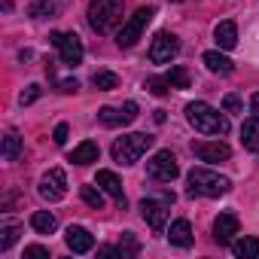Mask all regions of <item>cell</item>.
<instances>
[{
  "label": "cell",
  "instance_id": "cell-1",
  "mask_svg": "<svg viewBox=\"0 0 259 259\" xmlns=\"http://www.w3.org/2000/svg\"><path fill=\"white\" fill-rule=\"evenodd\" d=\"M186 119H189V125L195 128V132H201V135H220V138L229 135L226 113H220L217 107H210L204 101H192L186 107Z\"/></svg>",
  "mask_w": 259,
  "mask_h": 259
},
{
  "label": "cell",
  "instance_id": "cell-2",
  "mask_svg": "<svg viewBox=\"0 0 259 259\" xmlns=\"http://www.w3.org/2000/svg\"><path fill=\"white\" fill-rule=\"evenodd\" d=\"M186 180H189V198H195V195L220 198V195H226L232 189V180L229 177H223L217 171H207V168H192L186 174Z\"/></svg>",
  "mask_w": 259,
  "mask_h": 259
},
{
  "label": "cell",
  "instance_id": "cell-3",
  "mask_svg": "<svg viewBox=\"0 0 259 259\" xmlns=\"http://www.w3.org/2000/svg\"><path fill=\"white\" fill-rule=\"evenodd\" d=\"M122 0H92L89 4V25L98 34H110L119 22H122Z\"/></svg>",
  "mask_w": 259,
  "mask_h": 259
},
{
  "label": "cell",
  "instance_id": "cell-4",
  "mask_svg": "<svg viewBox=\"0 0 259 259\" xmlns=\"http://www.w3.org/2000/svg\"><path fill=\"white\" fill-rule=\"evenodd\" d=\"M153 141H156V138H150V135H125V138H116V144H113V159H116L119 165H135V162L153 147Z\"/></svg>",
  "mask_w": 259,
  "mask_h": 259
},
{
  "label": "cell",
  "instance_id": "cell-5",
  "mask_svg": "<svg viewBox=\"0 0 259 259\" xmlns=\"http://www.w3.org/2000/svg\"><path fill=\"white\" fill-rule=\"evenodd\" d=\"M153 16H156V7H141L132 19H128L125 25H122V31H119V37H116V43H119V49H132L138 40H141V34L147 31V25L153 22Z\"/></svg>",
  "mask_w": 259,
  "mask_h": 259
},
{
  "label": "cell",
  "instance_id": "cell-6",
  "mask_svg": "<svg viewBox=\"0 0 259 259\" xmlns=\"http://www.w3.org/2000/svg\"><path fill=\"white\" fill-rule=\"evenodd\" d=\"M174 204V192H162L159 198H144L141 201V217L147 220V226L150 229H165V223H168V207Z\"/></svg>",
  "mask_w": 259,
  "mask_h": 259
},
{
  "label": "cell",
  "instance_id": "cell-7",
  "mask_svg": "<svg viewBox=\"0 0 259 259\" xmlns=\"http://www.w3.org/2000/svg\"><path fill=\"white\" fill-rule=\"evenodd\" d=\"M147 174H150L153 180H159V183H171V180H177L180 165H177V159H174L171 150H159V153L147 162Z\"/></svg>",
  "mask_w": 259,
  "mask_h": 259
},
{
  "label": "cell",
  "instance_id": "cell-8",
  "mask_svg": "<svg viewBox=\"0 0 259 259\" xmlns=\"http://www.w3.org/2000/svg\"><path fill=\"white\" fill-rule=\"evenodd\" d=\"M37 192H40V198H46V201H61V198L67 195V174H64L61 168L46 171V174L40 177Z\"/></svg>",
  "mask_w": 259,
  "mask_h": 259
},
{
  "label": "cell",
  "instance_id": "cell-9",
  "mask_svg": "<svg viewBox=\"0 0 259 259\" xmlns=\"http://www.w3.org/2000/svg\"><path fill=\"white\" fill-rule=\"evenodd\" d=\"M177 52H180V40L174 34L162 31V34H156V40L150 46V61L153 64H168V61L177 58Z\"/></svg>",
  "mask_w": 259,
  "mask_h": 259
},
{
  "label": "cell",
  "instance_id": "cell-10",
  "mask_svg": "<svg viewBox=\"0 0 259 259\" xmlns=\"http://www.w3.org/2000/svg\"><path fill=\"white\" fill-rule=\"evenodd\" d=\"M52 46L58 49V55H61L64 64L76 67V64L82 61V40H79L73 31H70V34H52Z\"/></svg>",
  "mask_w": 259,
  "mask_h": 259
},
{
  "label": "cell",
  "instance_id": "cell-11",
  "mask_svg": "<svg viewBox=\"0 0 259 259\" xmlns=\"http://www.w3.org/2000/svg\"><path fill=\"white\" fill-rule=\"evenodd\" d=\"M98 119H101L104 125H110V128L132 125V122L138 119V104L128 101V104H122L119 110H116V107H101V110H98Z\"/></svg>",
  "mask_w": 259,
  "mask_h": 259
},
{
  "label": "cell",
  "instance_id": "cell-12",
  "mask_svg": "<svg viewBox=\"0 0 259 259\" xmlns=\"http://www.w3.org/2000/svg\"><path fill=\"white\" fill-rule=\"evenodd\" d=\"M192 153H195L201 162H226V159L232 156L229 144H223V141H195V144H192Z\"/></svg>",
  "mask_w": 259,
  "mask_h": 259
},
{
  "label": "cell",
  "instance_id": "cell-13",
  "mask_svg": "<svg viewBox=\"0 0 259 259\" xmlns=\"http://www.w3.org/2000/svg\"><path fill=\"white\" fill-rule=\"evenodd\" d=\"M238 235V217L235 213H220L213 220V241L217 244H232Z\"/></svg>",
  "mask_w": 259,
  "mask_h": 259
},
{
  "label": "cell",
  "instance_id": "cell-14",
  "mask_svg": "<svg viewBox=\"0 0 259 259\" xmlns=\"http://www.w3.org/2000/svg\"><path fill=\"white\" fill-rule=\"evenodd\" d=\"M95 183L107 192V195H113L116 198V204H119V210H125V195H122V180L113 174V171H98V177H95Z\"/></svg>",
  "mask_w": 259,
  "mask_h": 259
},
{
  "label": "cell",
  "instance_id": "cell-15",
  "mask_svg": "<svg viewBox=\"0 0 259 259\" xmlns=\"http://www.w3.org/2000/svg\"><path fill=\"white\" fill-rule=\"evenodd\" d=\"M64 241H67V247H70L73 253H89V250L95 247L92 232H89V229H82V226H70V229L64 232Z\"/></svg>",
  "mask_w": 259,
  "mask_h": 259
},
{
  "label": "cell",
  "instance_id": "cell-16",
  "mask_svg": "<svg viewBox=\"0 0 259 259\" xmlns=\"http://www.w3.org/2000/svg\"><path fill=\"white\" fill-rule=\"evenodd\" d=\"M67 7V0H37V4L28 7L31 19H58Z\"/></svg>",
  "mask_w": 259,
  "mask_h": 259
},
{
  "label": "cell",
  "instance_id": "cell-17",
  "mask_svg": "<svg viewBox=\"0 0 259 259\" xmlns=\"http://www.w3.org/2000/svg\"><path fill=\"white\" fill-rule=\"evenodd\" d=\"M168 241L174 244V247H192V241H195V235H192V226H189V220H174L171 223V229H168Z\"/></svg>",
  "mask_w": 259,
  "mask_h": 259
},
{
  "label": "cell",
  "instance_id": "cell-18",
  "mask_svg": "<svg viewBox=\"0 0 259 259\" xmlns=\"http://www.w3.org/2000/svg\"><path fill=\"white\" fill-rule=\"evenodd\" d=\"M213 40H217L220 49H235V43H238V25H235L232 19L220 22V25L213 28Z\"/></svg>",
  "mask_w": 259,
  "mask_h": 259
},
{
  "label": "cell",
  "instance_id": "cell-19",
  "mask_svg": "<svg viewBox=\"0 0 259 259\" xmlns=\"http://www.w3.org/2000/svg\"><path fill=\"white\" fill-rule=\"evenodd\" d=\"M98 156H101L98 144H95V141H82L79 147H73L70 162H73V165H92V162H98Z\"/></svg>",
  "mask_w": 259,
  "mask_h": 259
},
{
  "label": "cell",
  "instance_id": "cell-20",
  "mask_svg": "<svg viewBox=\"0 0 259 259\" xmlns=\"http://www.w3.org/2000/svg\"><path fill=\"white\" fill-rule=\"evenodd\" d=\"M241 144H244V150L259 153V116H253L241 125Z\"/></svg>",
  "mask_w": 259,
  "mask_h": 259
},
{
  "label": "cell",
  "instance_id": "cell-21",
  "mask_svg": "<svg viewBox=\"0 0 259 259\" xmlns=\"http://www.w3.org/2000/svg\"><path fill=\"white\" fill-rule=\"evenodd\" d=\"M31 229L40 232V235H52V232L58 229V220H55V213H49V210H34V213H31Z\"/></svg>",
  "mask_w": 259,
  "mask_h": 259
},
{
  "label": "cell",
  "instance_id": "cell-22",
  "mask_svg": "<svg viewBox=\"0 0 259 259\" xmlns=\"http://www.w3.org/2000/svg\"><path fill=\"white\" fill-rule=\"evenodd\" d=\"M232 253L238 256V259H256L259 256V238H235L232 241Z\"/></svg>",
  "mask_w": 259,
  "mask_h": 259
},
{
  "label": "cell",
  "instance_id": "cell-23",
  "mask_svg": "<svg viewBox=\"0 0 259 259\" xmlns=\"http://www.w3.org/2000/svg\"><path fill=\"white\" fill-rule=\"evenodd\" d=\"M201 61H204V67L210 70V73H232V61L226 58V55H220V52H204L201 55Z\"/></svg>",
  "mask_w": 259,
  "mask_h": 259
},
{
  "label": "cell",
  "instance_id": "cell-24",
  "mask_svg": "<svg viewBox=\"0 0 259 259\" xmlns=\"http://www.w3.org/2000/svg\"><path fill=\"white\" fill-rule=\"evenodd\" d=\"M92 82H95V89H101V92H113V89H119V76H116L113 70H98V73L92 76Z\"/></svg>",
  "mask_w": 259,
  "mask_h": 259
},
{
  "label": "cell",
  "instance_id": "cell-25",
  "mask_svg": "<svg viewBox=\"0 0 259 259\" xmlns=\"http://www.w3.org/2000/svg\"><path fill=\"white\" fill-rule=\"evenodd\" d=\"M22 156V138L16 135V132H10L7 138H4V159L7 162H16Z\"/></svg>",
  "mask_w": 259,
  "mask_h": 259
},
{
  "label": "cell",
  "instance_id": "cell-26",
  "mask_svg": "<svg viewBox=\"0 0 259 259\" xmlns=\"http://www.w3.org/2000/svg\"><path fill=\"white\" fill-rule=\"evenodd\" d=\"M19 238V226L16 223H4V229H0V250H10Z\"/></svg>",
  "mask_w": 259,
  "mask_h": 259
},
{
  "label": "cell",
  "instance_id": "cell-27",
  "mask_svg": "<svg viewBox=\"0 0 259 259\" xmlns=\"http://www.w3.org/2000/svg\"><path fill=\"white\" fill-rule=\"evenodd\" d=\"M144 89L150 92V95H168V89H171V82H168V76H150L147 82H144Z\"/></svg>",
  "mask_w": 259,
  "mask_h": 259
},
{
  "label": "cell",
  "instance_id": "cell-28",
  "mask_svg": "<svg viewBox=\"0 0 259 259\" xmlns=\"http://www.w3.org/2000/svg\"><path fill=\"white\" fill-rule=\"evenodd\" d=\"M168 82H171V89H189V70L186 67H171Z\"/></svg>",
  "mask_w": 259,
  "mask_h": 259
},
{
  "label": "cell",
  "instance_id": "cell-29",
  "mask_svg": "<svg viewBox=\"0 0 259 259\" xmlns=\"http://www.w3.org/2000/svg\"><path fill=\"white\" fill-rule=\"evenodd\" d=\"M79 192H82V201H85L89 207H95V210L104 207V195H101V189H95V186H82Z\"/></svg>",
  "mask_w": 259,
  "mask_h": 259
},
{
  "label": "cell",
  "instance_id": "cell-30",
  "mask_svg": "<svg viewBox=\"0 0 259 259\" xmlns=\"http://www.w3.org/2000/svg\"><path fill=\"white\" fill-rule=\"evenodd\" d=\"M138 250H141V244H138L135 232H125V235H122V241H119V253H122V256H135Z\"/></svg>",
  "mask_w": 259,
  "mask_h": 259
},
{
  "label": "cell",
  "instance_id": "cell-31",
  "mask_svg": "<svg viewBox=\"0 0 259 259\" xmlns=\"http://www.w3.org/2000/svg\"><path fill=\"white\" fill-rule=\"evenodd\" d=\"M40 92H43V89H40L37 82H31V85H28V89L22 92V98H19V101H22V107H28V104H34V101L40 98Z\"/></svg>",
  "mask_w": 259,
  "mask_h": 259
},
{
  "label": "cell",
  "instance_id": "cell-32",
  "mask_svg": "<svg viewBox=\"0 0 259 259\" xmlns=\"http://www.w3.org/2000/svg\"><path fill=\"white\" fill-rule=\"evenodd\" d=\"M223 110L226 113H241V98L238 95H226L223 98Z\"/></svg>",
  "mask_w": 259,
  "mask_h": 259
},
{
  "label": "cell",
  "instance_id": "cell-33",
  "mask_svg": "<svg viewBox=\"0 0 259 259\" xmlns=\"http://www.w3.org/2000/svg\"><path fill=\"white\" fill-rule=\"evenodd\" d=\"M25 256L28 259H49V250L40 247V244H31V247H25Z\"/></svg>",
  "mask_w": 259,
  "mask_h": 259
},
{
  "label": "cell",
  "instance_id": "cell-34",
  "mask_svg": "<svg viewBox=\"0 0 259 259\" xmlns=\"http://www.w3.org/2000/svg\"><path fill=\"white\" fill-rule=\"evenodd\" d=\"M52 141L58 144V147H64L67 144V125L61 122V125H55V135H52Z\"/></svg>",
  "mask_w": 259,
  "mask_h": 259
},
{
  "label": "cell",
  "instance_id": "cell-35",
  "mask_svg": "<svg viewBox=\"0 0 259 259\" xmlns=\"http://www.w3.org/2000/svg\"><path fill=\"white\" fill-rule=\"evenodd\" d=\"M58 89H61L64 95H70V92H76V89H79V82H76V79H61V82H58Z\"/></svg>",
  "mask_w": 259,
  "mask_h": 259
},
{
  "label": "cell",
  "instance_id": "cell-36",
  "mask_svg": "<svg viewBox=\"0 0 259 259\" xmlns=\"http://www.w3.org/2000/svg\"><path fill=\"white\" fill-rule=\"evenodd\" d=\"M250 110H253V116H259V92L250 98Z\"/></svg>",
  "mask_w": 259,
  "mask_h": 259
},
{
  "label": "cell",
  "instance_id": "cell-37",
  "mask_svg": "<svg viewBox=\"0 0 259 259\" xmlns=\"http://www.w3.org/2000/svg\"><path fill=\"white\" fill-rule=\"evenodd\" d=\"M171 4H183V0H171Z\"/></svg>",
  "mask_w": 259,
  "mask_h": 259
}]
</instances>
